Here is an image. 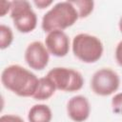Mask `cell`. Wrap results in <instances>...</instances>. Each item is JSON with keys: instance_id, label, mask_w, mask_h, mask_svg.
<instances>
[{"instance_id": "obj_1", "label": "cell", "mask_w": 122, "mask_h": 122, "mask_svg": "<svg viewBox=\"0 0 122 122\" xmlns=\"http://www.w3.org/2000/svg\"><path fill=\"white\" fill-rule=\"evenodd\" d=\"M3 86L18 96H33L38 86L39 78L30 71L20 65H10L1 73Z\"/></svg>"}, {"instance_id": "obj_2", "label": "cell", "mask_w": 122, "mask_h": 122, "mask_svg": "<svg viewBox=\"0 0 122 122\" xmlns=\"http://www.w3.org/2000/svg\"><path fill=\"white\" fill-rule=\"evenodd\" d=\"M78 19V12L71 1L58 2L43 15L41 27L48 33L53 30H64Z\"/></svg>"}, {"instance_id": "obj_3", "label": "cell", "mask_w": 122, "mask_h": 122, "mask_svg": "<svg viewBox=\"0 0 122 122\" xmlns=\"http://www.w3.org/2000/svg\"><path fill=\"white\" fill-rule=\"evenodd\" d=\"M71 50L78 60L91 64L95 63L102 57L104 47L97 36L89 33H78L72 39Z\"/></svg>"}, {"instance_id": "obj_4", "label": "cell", "mask_w": 122, "mask_h": 122, "mask_svg": "<svg viewBox=\"0 0 122 122\" xmlns=\"http://www.w3.org/2000/svg\"><path fill=\"white\" fill-rule=\"evenodd\" d=\"M10 18L15 29L22 33H29L34 30L37 26V15L29 1H11Z\"/></svg>"}, {"instance_id": "obj_5", "label": "cell", "mask_w": 122, "mask_h": 122, "mask_svg": "<svg viewBox=\"0 0 122 122\" xmlns=\"http://www.w3.org/2000/svg\"><path fill=\"white\" fill-rule=\"evenodd\" d=\"M54 84L56 90L66 92H73L82 89L84 78L82 74L73 69L55 67L49 71L47 75Z\"/></svg>"}, {"instance_id": "obj_6", "label": "cell", "mask_w": 122, "mask_h": 122, "mask_svg": "<svg viewBox=\"0 0 122 122\" xmlns=\"http://www.w3.org/2000/svg\"><path fill=\"white\" fill-rule=\"evenodd\" d=\"M120 85L119 75L110 68H102L96 71L91 80L92 92L100 96H108L115 92Z\"/></svg>"}, {"instance_id": "obj_7", "label": "cell", "mask_w": 122, "mask_h": 122, "mask_svg": "<svg viewBox=\"0 0 122 122\" xmlns=\"http://www.w3.org/2000/svg\"><path fill=\"white\" fill-rule=\"evenodd\" d=\"M24 58L30 69L42 71L49 64L50 52L41 41H33L27 46Z\"/></svg>"}, {"instance_id": "obj_8", "label": "cell", "mask_w": 122, "mask_h": 122, "mask_svg": "<svg viewBox=\"0 0 122 122\" xmlns=\"http://www.w3.org/2000/svg\"><path fill=\"white\" fill-rule=\"evenodd\" d=\"M45 46L50 54L56 57H64L70 51V38L64 30H53L47 34Z\"/></svg>"}, {"instance_id": "obj_9", "label": "cell", "mask_w": 122, "mask_h": 122, "mask_svg": "<svg viewBox=\"0 0 122 122\" xmlns=\"http://www.w3.org/2000/svg\"><path fill=\"white\" fill-rule=\"evenodd\" d=\"M67 113L74 122H84L91 114L89 100L83 95L72 96L67 103Z\"/></svg>"}, {"instance_id": "obj_10", "label": "cell", "mask_w": 122, "mask_h": 122, "mask_svg": "<svg viewBox=\"0 0 122 122\" xmlns=\"http://www.w3.org/2000/svg\"><path fill=\"white\" fill-rule=\"evenodd\" d=\"M51 119L52 112L46 104H36L29 110V122H51Z\"/></svg>"}, {"instance_id": "obj_11", "label": "cell", "mask_w": 122, "mask_h": 122, "mask_svg": "<svg viewBox=\"0 0 122 122\" xmlns=\"http://www.w3.org/2000/svg\"><path fill=\"white\" fill-rule=\"evenodd\" d=\"M55 91H56V88L53 82L48 76L41 77L39 78L38 86L32 97L35 100H39V101L48 100L54 94Z\"/></svg>"}, {"instance_id": "obj_12", "label": "cell", "mask_w": 122, "mask_h": 122, "mask_svg": "<svg viewBox=\"0 0 122 122\" xmlns=\"http://www.w3.org/2000/svg\"><path fill=\"white\" fill-rule=\"evenodd\" d=\"M71 3L76 9L79 18L88 17L94 9V2L91 0H73Z\"/></svg>"}, {"instance_id": "obj_13", "label": "cell", "mask_w": 122, "mask_h": 122, "mask_svg": "<svg viewBox=\"0 0 122 122\" xmlns=\"http://www.w3.org/2000/svg\"><path fill=\"white\" fill-rule=\"evenodd\" d=\"M13 41V32L9 26L0 25V49L5 50L9 48Z\"/></svg>"}, {"instance_id": "obj_14", "label": "cell", "mask_w": 122, "mask_h": 122, "mask_svg": "<svg viewBox=\"0 0 122 122\" xmlns=\"http://www.w3.org/2000/svg\"><path fill=\"white\" fill-rule=\"evenodd\" d=\"M112 109L114 113L122 115V92L116 93L112 98Z\"/></svg>"}, {"instance_id": "obj_15", "label": "cell", "mask_w": 122, "mask_h": 122, "mask_svg": "<svg viewBox=\"0 0 122 122\" xmlns=\"http://www.w3.org/2000/svg\"><path fill=\"white\" fill-rule=\"evenodd\" d=\"M0 122H25L20 116L15 114H3L0 117Z\"/></svg>"}, {"instance_id": "obj_16", "label": "cell", "mask_w": 122, "mask_h": 122, "mask_svg": "<svg viewBox=\"0 0 122 122\" xmlns=\"http://www.w3.org/2000/svg\"><path fill=\"white\" fill-rule=\"evenodd\" d=\"M10 1H2L0 3V16H5L8 12H10Z\"/></svg>"}, {"instance_id": "obj_17", "label": "cell", "mask_w": 122, "mask_h": 122, "mask_svg": "<svg viewBox=\"0 0 122 122\" xmlns=\"http://www.w3.org/2000/svg\"><path fill=\"white\" fill-rule=\"evenodd\" d=\"M114 55H115V60L117 62V64L120 67H122V40L116 45Z\"/></svg>"}, {"instance_id": "obj_18", "label": "cell", "mask_w": 122, "mask_h": 122, "mask_svg": "<svg viewBox=\"0 0 122 122\" xmlns=\"http://www.w3.org/2000/svg\"><path fill=\"white\" fill-rule=\"evenodd\" d=\"M52 3L53 2L51 0H34L33 1V4L40 10H43V9L50 7Z\"/></svg>"}, {"instance_id": "obj_19", "label": "cell", "mask_w": 122, "mask_h": 122, "mask_svg": "<svg viewBox=\"0 0 122 122\" xmlns=\"http://www.w3.org/2000/svg\"><path fill=\"white\" fill-rule=\"evenodd\" d=\"M118 27H119V30H120V31H121V33H122V16H121V18L119 19V23H118Z\"/></svg>"}]
</instances>
